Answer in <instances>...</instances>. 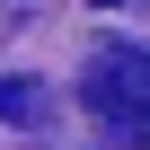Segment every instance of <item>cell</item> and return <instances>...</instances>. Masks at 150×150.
<instances>
[{
    "label": "cell",
    "mask_w": 150,
    "mask_h": 150,
    "mask_svg": "<svg viewBox=\"0 0 150 150\" xmlns=\"http://www.w3.org/2000/svg\"><path fill=\"white\" fill-rule=\"evenodd\" d=\"M35 106H44L35 80H0V115H9V124H35Z\"/></svg>",
    "instance_id": "obj_2"
},
{
    "label": "cell",
    "mask_w": 150,
    "mask_h": 150,
    "mask_svg": "<svg viewBox=\"0 0 150 150\" xmlns=\"http://www.w3.org/2000/svg\"><path fill=\"white\" fill-rule=\"evenodd\" d=\"M106 9H115V0H106Z\"/></svg>",
    "instance_id": "obj_3"
},
{
    "label": "cell",
    "mask_w": 150,
    "mask_h": 150,
    "mask_svg": "<svg viewBox=\"0 0 150 150\" xmlns=\"http://www.w3.org/2000/svg\"><path fill=\"white\" fill-rule=\"evenodd\" d=\"M88 115L115 132V141H150V44H106L80 80Z\"/></svg>",
    "instance_id": "obj_1"
}]
</instances>
